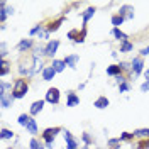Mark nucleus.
Here are the masks:
<instances>
[{
    "label": "nucleus",
    "instance_id": "4be33fe9",
    "mask_svg": "<svg viewBox=\"0 0 149 149\" xmlns=\"http://www.w3.org/2000/svg\"><path fill=\"white\" fill-rule=\"evenodd\" d=\"M132 42H129V41H124L122 42V46H120V53H129L130 49H132Z\"/></svg>",
    "mask_w": 149,
    "mask_h": 149
},
{
    "label": "nucleus",
    "instance_id": "6ab92c4d",
    "mask_svg": "<svg viewBox=\"0 0 149 149\" xmlns=\"http://www.w3.org/2000/svg\"><path fill=\"white\" fill-rule=\"evenodd\" d=\"M113 36L117 37L119 41H122V42H124V41H127V36H125V34H124V32H122V31H120L119 27L113 29Z\"/></svg>",
    "mask_w": 149,
    "mask_h": 149
},
{
    "label": "nucleus",
    "instance_id": "b1692460",
    "mask_svg": "<svg viewBox=\"0 0 149 149\" xmlns=\"http://www.w3.org/2000/svg\"><path fill=\"white\" fill-rule=\"evenodd\" d=\"M14 137V132L9 129H2V139H12Z\"/></svg>",
    "mask_w": 149,
    "mask_h": 149
},
{
    "label": "nucleus",
    "instance_id": "6e6552de",
    "mask_svg": "<svg viewBox=\"0 0 149 149\" xmlns=\"http://www.w3.org/2000/svg\"><path fill=\"white\" fill-rule=\"evenodd\" d=\"M65 141H66V144H68V149H76L78 148V144H76V141L73 139L71 132H68V130H65Z\"/></svg>",
    "mask_w": 149,
    "mask_h": 149
},
{
    "label": "nucleus",
    "instance_id": "a878e982",
    "mask_svg": "<svg viewBox=\"0 0 149 149\" xmlns=\"http://www.w3.org/2000/svg\"><path fill=\"white\" fill-rule=\"evenodd\" d=\"M122 22H124V17H120V15H113V17H112V24H113L115 27L120 26Z\"/></svg>",
    "mask_w": 149,
    "mask_h": 149
},
{
    "label": "nucleus",
    "instance_id": "9d476101",
    "mask_svg": "<svg viewBox=\"0 0 149 149\" xmlns=\"http://www.w3.org/2000/svg\"><path fill=\"white\" fill-rule=\"evenodd\" d=\"M80 103V97L76 95V93L70 92L68 93V102H66V107H74V105H78Z\"/></svg>",
    "mask_w": 149,
    "mask_h": 149
},
{
    "label": "nucleus",
    "instance_id": "cd10ccee",
    "mask_svg": "<svg viewBox=\"0 0 149 149\" xmlns=\"http://www.w3.org/2000/svg\"><path fill=\"white\" fill-rule=\"evenodd\" d=\"M134 137H136V136H134V134H129V132H124L120 136L122 141H130V139H134Z\"/></svg>",
    "mask_w": 149,
    "mask_h": 149
},
{
    "label": "nucleus",
    "instance_id": "bb28decb",
    "mask_svg": "<svg viewBox=\"0 0 149 149\" xmlns=\"http://www.w3.org/2000/svg\"><path fill=\"white\" fill-rule=\"evenodd\" d=\"M9 88H12V85L10 83H2L0 85V95H5V92H7Z\"/></svg>",
    "mask_w": 149,
    "mask_h": 149
},
{
    "label": "nucleus",
    "instance_id": "0eeeda50",
    "mask_svg": "<svg viewBox=\"0 0 149 149\" xmlns=\"http://www.w3.org/2000/svg\"><path fill=\"white\" fill-rule=\"evenodd\" d=\"M142 66H144L142 59H141V58H134V59H132V73L139 74L141 71H142Z\"/></svg>",
    "mask_w": 149,
    "mask_h": 149
},
{
    "label": "nucleus",
    "instance_id": "9b49d317",
    "mask_svg": "<svg viewBox=\"0 0 149 149\" xmlns=\"http://www.w3.org/2000/svg\"><path fill=\"white\" fill-rule=\"evenodd\" d=\"M42 107H44V102L42 100H39V102H34L31 105V115H37L39 112L42 110Z\"/></svg>",
    "mask_w": 149,
    "mask_h": 149
},
{
    "label": "nucleus",
    "instance_id": "f704fd0d",
    "mask_svg": "<svg viewBox=\"0 0 149 149\" xmlns=\"http://www.w3.org/2000/svg\"><path fill=\"white\" fill-rule=\"evenodd\" d=\"M7 149H12V148H7Z\"/></svg>",
    "mask_w": 149,
    "mask_h": 149
},
{
    "label": "nucleus",
    "instance_id": "7ed1b4c3",
    "mask_svg": "<svg viewBox=\"0 0 149 149\" xmlns=\"http://www.w3.org/2000/svg\"><path fill=\"white\" fill-rule=\"evenodd\" d=\"M58 47H59V41H49L47 42V46L44 47V54L47 56H54L56 54V51H58Z\"/></svg>",
    "mask_w": 149,
    "mask_h": 149
},
{
    "label": "nucleus",
    "instance_id": "2eb2a0df",
    "mask_svg": "<svg viewBox=\"0 0 149 149\" xmlns=\"http://www.w3.org/2000/svg\"><path fill=\"white\" fill-rule=\"evenodd\" d=\"M53 68H54V71L56 73H61V71H63V70H65V61H59V59H54V61H53Z\"/></svg>",
    "mask_w": 149,
    "mask_h": 149
},
{
    "label": "nucleus",
    "instance_id": "c756f323",
    "mask_svg": "<svg viewBox=\"0 0 149 149\" xmlns=\"http://www.w3.org/2000/svg\"><path fill=\"white\" fill-rule=\"evenodd\" d=\"M141 90H142V92H148V90H149V81H146V83H142V86H141Z\"/></svg>",
    "mask_w": 149,
    "mask_h": 149
},
{
    "label": "nucleus",
    "instance_id": "412c9836",
    "mask_svg": "<svg viewBox=\"0 0 149 149\" xmlns=\"http://www.w3.org/2000/svg\"><path fill=\"white\" fill-rule=\"evenodd\" d=\"M31 122V117L26 115V113H22V115H19V124L20 125H24V127H27V124Z\"/></svg>",
    "mask_w": 149,
    "mask_h": 149
},
{
    "label": "nucleus",
    "instance_id": "1a4fd4ad",
    "mask_svg": "<svg viewBox=\"0 0 149 149\" xmlns=\"http://www.w3.org/2000/svg\"><path fill=\"white\" fill-rule=\"evenodd\" d=\"M54 68L53 66H47V68H44V71H42V78H44V81H51L53 78H54Z\"/></svg>",
    "mask_w": 149,
    "mask_h": 149
},
{
    "label": "nucleus",
    "instance_id": "ddd939ff",
    "mask_svg": "<svg viewBox=\"0 0 149 149\" xmlns=\"http://www.w3.org/2000/svg\"><path fill=\"white\" fill-rule=\"evenodd\" d=\"M31 46H32V41H31V39H22V41L19 42L17 49L20 51V53H24V51H27V49H29Z\"/></svg>",
    "mask_w": 149,
    "mask_h": 149
},
{
    "label": "nucleus",
    "instance_id": "a211bd4d",
    "mask_svg": "<svg viewBox=\"0 0 149 149\" xmlns=\"http://www.w3.org/2000/svg\"><path fill=\"white\" fill-rule=\"evenodd\" d=\"M27 130H29V134H37V124H36V120L34 119H31V122L27 124Z\"/></svg>",
    "mask_w": 149,
    "mask_h": 149
},
{
    "label": "nucleus",
    "instance_id": "39448f33",
    "mask_svg": "<svg viewBox=\"0 0 149 149\" xmlns=\"http://www.w3.org/2000/svg\"><path fill=\"white\" fill-rule=\"evenodd\" d=\"M119 15L124 19H132L134 17V9L130 7V5H124V7H120V10H119Z\"/></svg>",
    "mask_w": 149,
    "mask_h": 149
},
{
    "label": "nucleus",
    "instance_id": "4468645a",
    "mask_svg": "<svg viewBox=\"0 0 149 149\" xmlns=\"http://www.w3.org/2000/svg\"><path fill=\"white\" fill-rule=\"evenodd\" d=\"M120 71H122V68L119 65H112L107 68V74H110V76H119Z\"/></svg>",
    "mask_w": 149,
    "mask_h": 149
},
{
    "label": "nucleus",
    "instance_id": "7c9ffc66",
    "mask_svg": "<svg viewBox=\"0 0 149 149\" xmlns=\"http://www.w3.org/2000/svg\"><path fill=\"white\" fill-rule=\"evenodd\" d=\"M83 142L85 144H90V136L88 134H83Z\"/></svg>",
    "mask_w": 149,
    "mask_h": 149
},
{
    "label": "nucleus",
    "instance_id": "f257e3e1",
    "mask_svg": "<svg viewBox=\"0 0 149 149\" xmlns=\"http://www.w3.org/2000/svg\"><path fill=\"white\" fill-rule=\"evenodd\" d=\"M26 93H27V83H26V80H17L15 85H14L12 97L14 98H22V97H26Z\"/></svg>",
    "mask_w": 149,
    "mask_h": 149
},
{
    "label": "nucleus",
    "instance_id": "473e14b6",
    "mask_svg": "<svg viewBox=\"0 0 149 149\" xmlns=\"http://www.w3.org/2000/svg\"><path fill=\"white\" fill-rule=\"evenodd\" d=\"M46 148L47 149H54V142H46Z\"/></svg>",
    "mask_w": 149,
    "mask_h": 149
},
{
    "label": "nucleus",
    "instance_id": "c85d7f7f",
    "mask_svg": "<svg viewBox=\"0 0 149 149\" xmlns=\"http://www.w3.org/2000/svg\"><path fill=\"white\" fill-rule=\"evenodd\" d=\"M129 88H130V86H129V85H127V83H122V85H119V92H127V90H129Z\"/></svg>",
    "mask_w": 149,
    "mask_h": 149
},
{
    "label": "nucleus",
    "instance_id": "393cba45",
    "mask_svg": "<svg viewBox=\"0 0 149 149\" xmlns=\"http://www.w3.org/2000/svg\"><path fill=\"white\" fill-rule=\"evenodd\" d=\"M7 73H9V63H7L5 59H2V71H0V74L5 76Z\"/></svg>",
    "mask_w": 149,
    "mask_h": 149
},
{
    "label": "nucleus",
    "instance_id": "2f4dec72",
    "mask_svg": "<svg viewBox=\"0 0 149 149\" xmlns=\"http://www.w3.org/2000/svg\"><path fill=\"white\" fill-rule=\"evenodd\" d=\"M141 54H142V56H148V54H149V46H148V47H144V49L141 51Z\"/></svg>",
    "mask_w": 149,
    "mask_h": 149
},
{
    "label": "nucleus",
    "instance_id": "dca6fc26",
    "mask_svg": "<svg viewBox=\"0 0 149 149\" xmlns=\"http://www.w3.org/2000/svg\"><path fill=\"white\" fill-rule=\"evenodd\" d=\"M0 98H2V107H3V109L10 107V103L14 102V97H12V95H10V97H7V95H0Z\"/></svg>",
    "mask_w": 149,
    "mask_h": 149
},
{
    "label": "nucleus",
    "instance_id": "20e7f679",
    "mask_svg": "<svg viewBox=\"0 0 149 149\" xmlns=\"http://www.w3.org/2000/svg\"><path fill=\"white\" fill-rule=\"evenodd\" d=\"M59 127H54V129H46L44 130V134H42V137H44V141L46 142H54V136L59 132Z\"/></svg>",
    "mask_w": 149,
    "mask_h": 149
},
{
    "label": "nucleus",
    "instance_id": "5701e85b",
    "mask_svg": "<svg viewBox=\"0 0 149 149\" xmlns=\"http://www.w3.org/2000/svg\"><path fill=\"white\" fill-rule=\"evenodd\" d=\"M29 146H31V149H44V148H42V144H41L37 139H31Z\"/></svg>",
    "mask_w": 149,
    "mask_h": 149
},
{
    "label": "nucleus",
    "instance_id": "f8f14e48",
    "mask_svg": "<svg viewBox=\"0 0 149 149\" xmlns=\"http://www.w3.org/2000/svg\"><path fill=\"white\" fill-rule=\"evenodd\" d=\"M95 107H97V109H107V107H109V98H107V97H98V98L95 100Z\"/></svg>",
    "mask_w": 149,
    "mask_h": 149
},
{
    "label": "nucleus",
    "instance_id": "423d86ee",
    "mask_svg": "<svg viewBox=\"0 0 149 149\" xmlns=\"http://www.w3.org/2000/svg\"><path fill=\"white\" fill-rule=\"evenodd\" d=\"M63 61H65V65H66V66H70V68H73V70H74V68H76V63L80 61V56H78V54L66 56Z\"/></svg>",
    "mask_w": 149,
    "mask_h": 149
},
{
    "label": "nucleus",
    "instance_id": "f3484780",
    "mask_svg": "<svg viewBox=\"0 0 149 149\" xmlns=\"http://www.w3.org/2000/svg\"><path fill=\"white\" fill-rule=\"evenodd\" d=\"M93 14H95V9H93V7H90V9L85 10V14H83V24H86V22L93 17Z\"/></svg>",
    "mask_w": 149,
    "mask_h": 149
},
{
    "label": "nucleus",
    "instance_id": "aec40b11",
    "mask_svg": "<svg viewBox=\"0 0 149 149\" xmlns=\"http://www.w3.org/2000/svg\"><path fill=\"white\" fill-rule=\"evenodd\" d=\"M134 136H136V137H149V129H137V130H134Z\"/></svg>",
    "mask_w": 149,
    "mask_h": 149
},
{
    "label": "nucleus",
    "instance_id": "f03ea898",
    "mask_svg": "<svg viewBox=\"0 0 149 149\" xmlns=\"http://www.w3.org/2000/svg\"><path fill=\"white\" fill-rule=\"evenodd\" d=\"M46 100L49 103H58L59 102V90L58 88H49L46 93Z\"/></svg>",
    "mask_w": 149,
    "mask_h": 149
},
{
    "label": "nucleus",
    "instance_id": "72a5a7b5",
    "mask_svg": "<svg viewBox=\"0 0 149 149\" xmlns=\"http://www.w3.org/2000/svg\"><path fill=\"white\" fill-rule=\"evenodd\" d=\"M146 80H148V81H149V70H148V71H146Z\"/></svg>",
    "mask_w": 149,
    "mask_h": 149
}]
</instances>
